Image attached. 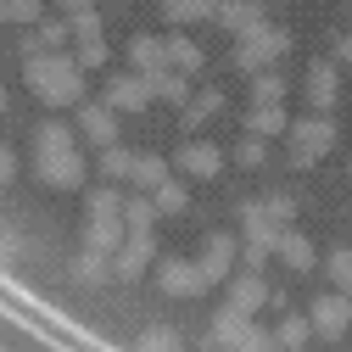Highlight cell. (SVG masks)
<instances>
[{"mask_svg":"<svg viewBox=\"0 0 352 352\" xmlns=\"http://www.w3.org/2000/svg\"><path fill=\"white\" fill-rule=\"evenodd\" d=\"M135 62L140 67H157V45H151V39H135Z\"/></svg>","mask_w":352,"mask_h":352,"instance_id":"cell-17","label":"cell"},{"mask_svg":"<svg viewBox=\"0 0 352 352\" xmlns=\"http://www.w3.org/2000/svg\"><path fill=\"white\" fill-rule=\"evenodd\" d=\"M0 23H6V0H0Z\"/></svg>","mask_w":352,"mask_h":352,"instance_id":"cell-23","label":"cell"},{"mask_svg":"<svg viewBox=\"0 0 352 352\" xmlns=\"http://www.w3.org/2000/svg\"><path fill=\"white\" fill-rule=\"evenodd\" d=\"M0 112H6V90H0Z\"/></svg>","mask_w":352,"mask_h":352,"instance_id":"cell-24","label":"cell"},{"mask_svg":"<svg viewBox=\"0 0 352 352\" xmlns=\"http://www.w3.org/2000/svg\"><path fill=\"white\" fill-rule=\"evenodd\" d=\"M257 129H263V135H274V129H280V112L263 107V112H257Z\"/></svg>","mask_w":352,"mask_h":352,"instance_id":"cell-18","label":"cell"},{"mask_svg":"<svg viewBox=\"0 0 352 352\" xmlns=\"http://www.w3.org/2000/svg\"><path fill=\"white\" fill-rule=\"evenodd\" d=\"M90 246L96 252L118 246V196H96V207H90Z\"/></svg>","mask_w":352,"mask_h":352,"instance_id":"cell-3","label":"cell"},{"mask_svg":"<svg viewBox=\"0 0 352 352\" xmlns=\"http://www.w3.org/2000/svg\"><path fill=\"white\" fill-rule=\"evenodd\" d=\"M140 101H146V84H135V78L112 84V107H140Z\"/></svg>","mask_w":352,"mask_h":352,"instance_id":"cell-8","label":"cell"},{"mask_svg":"<svg viewBox=\"0 0 352 352\" xmlns=\"http://www.w3.org/2000/svg\"><path fill=\"white\" fill-rule=\"evenodd\" d=\"M314 324H319L324 336H341V324H346V307H341L336 296H324V302L314 307Z\"/></svg>","mask_w":352,"mask_h":352,"instance_id":"cell-5","label":"cell"},{"mask_svg":"<svg viewBox=\"0 0 352 352\" xmlns=\"http://www.w3.org/2000/svg\"><path fill=\"white\" fill-rule=\"evenodd\" d=\"M28 84H34V96H45L51 107H67L78 101V67L73 56H28Z\"/></svg>","mask_w":352,"mask_h":352,"instance_id":"cell-2","label":"cell"},{"mask_svg":"<svg viewBox=\"0 0 352 352\" xmlns=\"http://www.w3.org/2000/svg\"><path fill=\"white\" fill-rule=\"evenodd\" d=\"M39 179L56 185V190H67V185L84 179V162H78L73 135H67L62 123H45V129H39Z\"/></svg>","mask_w":352,"mask_h":352,"instance_id":"cell-1","label":"cell"},{"mask_svg":"<svg viewBox=\"0 0 352 352\" xmlns=\"http://www.w3.org/2000/svg\"><path fill=\"white\" fill-rule=\"evenodd\" d=\"M140 352H173V336H168V330H151V336L140 341Z\"/></svg>","mask_w":352,"mask_h":352,"instance_id":"cell-15","label":"cell"},{"mask_svg":"<svg viewBox=\"0 0 352 352\" xmlns=\"http://www.w3.org/2000/svg\"><path fill=\"white\" fill-rule=\"evenodd\" d=\"M135 179H140V185H157V179H162V162H151V157L135 162Z\"/></svg>","mask_w":352,"mask_h":352,"instance_id":"cell-16","label":"cell"},{"mask_svg":"<svg viewBox=\"0 0 352 352\" xmlns=\"http://www.w3.org/2000/svg\"><path fill=\"white\" fill-rule=\"evenodd\" d=\"M157 207H162V212H179V207H185L179 185H162V190H157Z\"/></svg>","mask_w":352,"mask_h":352,"instance_id":"cell-13","label":"cell"},{"mask_svg":"<svg viewBox=\"0 0 352 352\" xmlns=\"http://www.w3.org/2000/svg\"><path fill=\"white\" fill-rule=\"evenodd\" d=\"M62 6H67V12H90V0H62Z\"/></svg>","mask_w":352,"mask_h":352,"instance_id":"cell-22","label":"cell"},{"mask_svg":"<svg viewBox=\"0 0 352 352\" xmlns=\"http://www.w3.org/2000/svg\"><path fill=\"white\" fill-rule=\"evenodd\" d=\"M162 285H168L173 296H190V291L201 285V274H196V269H185V263H168V269H162Z\"/></svg>","mask_w":352,"mask_h":352,"instance_id":"cell-4","label":"cell"},{"mask_svg":"<svg viewBox=\"0 0 352 352\" xmlns=\"http://www.w3.org/2000/svg\"><path fill=\"white\" fill-rule=\"evenodd\" d=\"M263 302V291H257V280H241L235 285V307H241V314H246V307H257Z\"/></svg>","mask_w":352,"mask_h":352,"instance_id":"cell-12","label":"cell"},{"mask_svg":"<svg viewBox=\"0 0 352 352\" xmlns=\"http://www.w3.org/2000/svg\"><path fill=\"white\" fill-rule=\"evenodd\" d=\"M84 135L101 140V146H112V118H107L101 107H90V112H84Z\"/></svg>","mask_w":352,"mask_h":352,"instance_id":"cell-7","label":"cell"},{"mask_svg":"<svg viewBox=\"0 0 352 352\" xmlns=\"http://www.w3.org/2000/svg\"><path fill=\"white\" fill-rule=\"evenodd\" d=\"M296 146H302V157H319V151L330 146V129H324V123H302V129H296Z\"/></svg>","mask_w":352,"mask_h":352,"instance_id":"cell-6","label":"cell"},{"mask_svg":"<svg viewBox=\"0 0 352 352\" xmlns=\"http://www.w3.org/2000/svg\"><path fill=\"white\" fill-rule=\"evenodd\" d=\"M6 23H39V0H6Z\"/></svg>","mask_w":352,"mask_h":352,"instance_id":"cell-9","label":"cell"},{"mask_svg":"<svg viewBox=\"0 0 352 352\" xmlns=\"http://www.w3.org/2000/svg\"><path fill=\"white\" fill-rule=\"evenodd\" d=\"M224 263H230V241H212L207 246V274H224Z\"/></svg>","mask_w":352,"mask_h":352,"instance_id":"cell-11","label":"cell"},{"mask_svg":"<svg viewBox=\"0 0 352 352\" xmlns=\"http://www.w3.org/2000/svg\"><path fill=\"white\" fill-rule=\"evenodd\" d=\"M34 45H39V51H56V45H62V28H56V23H45V28L34 34Z\"/></svg>","mask_w":352,"mask_h":352,"instance_id":"cell-14","label":"cell"},{"mask_svg":"<svg viewBox=\"0 0 352 352\" xmlns=\"http://www.w3.org/2000/svg\"><path fill=\"white\" fill-rule=\"evenodd\" d=\"M185 168H190V173H212V168H218V157H212L207 146H190V151H185Z\"/></svg>","mask_w":352,"mask_h":352,"instance_id":"cell-10","label":"cell"},{"mask_svg":"<svg viewBox=\"0 0 352 352\" xmlns=\"http://www.w3.org/2000/svg\"><path fill=\"white\" fill-rule=\"evenodd\" d=\"M173 56H179V67H196V45H185V39L173 45Z\"/></svg>","mask_w":352,"mask_h":352,"instance_id":"cell-21","label":"cell"},{"mask_svg":"<svg viewBox=\"0 0 352 352\" xmlns=\"http://www.w3.org/2000/svg\"><path fill=\"white\" fill-rule=\"evenodd\" d=\"M12 173H17V157H12L6 146H0V185H6V179H12Z\"/></svg>","mask_w":352,"mask_h":352,"instance_id":"cell-20","label":"cell"},{"mask_svg":"<svg viewBox=\"0 0 352 352\" xmlns=\"http://www.w3.org/2000/svg\"><path fill=\"white\" fill-rule=\"evenodd\" d=\"M330 269H336V280H341V285L352 291V257H336V263H330Z\"/></svg>","mask_w":352,"mask_h":352,"instance_id":"cell-19","label":"cell"}]
</instances>
